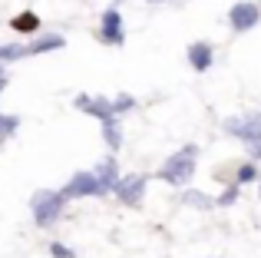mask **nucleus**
Masks as SVG:
<instances>
[{
    "mask_svg": "<svg viewBox=\"0 0 261 258\" xmlns=\"http://www.w3.org/2000/svg\"><path fill=\"white\" fill-rule=\"evenodd\" d=\"M195 159H198V146H182L175 156H169V159L162 162L159 175L169 182V186H185L189 175L195 172Z\"/></svg>",
    "mask_w": 261,
    "mask_h": 258,
    "instance_id": "f257e3e1",
    "label": "nucleus"
},
{
    "mask_svg": "<svg viewBox=\"0 0 261 258\" xmlns=\"http://www.w3.org/2000/svg\"><path fill=\"white\" fill-rule=\"evenodd\" d=\"M63 192H50V189H40L37 195L30 199V209H33V219H37L40 228L53 225V222L63 215Z\"/></svg>",
    "mask_w": 261,
    "mask_h": 258,
    "instance_id": "f03ea898",
    "label": "nucleus"
},
{
    "mask_svg": "<svg viewBox=\"0 0 261 258\" xmlns=\"http://www.w3.org/2000/svg\"><path fill=\"white\" fill-rule=\"evenodd\" d=\"M116 199L119 202H126V205H139L142 202V192H146V175H126V179H119L116 182Z\"/></svg>",
    "mask_w": 261,
    "mask_h": 258,
    "instance_id": "39448f33",
    "label": "nucleus"
},
{
    "mask_svg": "<svg viewBox=\"0 0 261 258\" xmlns=\"http://www.w3.org/2000/svg\"><path fill=\"white\" fill-rule=\"evenodd\" d=\"M63 195L66 199H83V195H106V192H102V182L96 172H76L63 186Z\"/></svg>",
    "mask_w": 261,
    "mask_h": 258,
    "instance_id": "20e7f679",
    "label": "nucleus"
},
{
    "mask_svg": "<svg viewBox=\"0 0 261 258\" xmlns=\"http://www.w3.org/2000/svg\"><path fill=\"white\" fill-rule=\"evenodd\" d=\"M228 23L235 27V30H251V27L258 23V7L248 4V0H245V4H235L228 10Z\"/></svg>",
    "mask_w": 261,
    "mask_h": 258,
    "instance_id": "0eeeda50",
    "label": "nucleus"
},
{
    "mask_svg": "<svg viewBox=\"0 0 261 258\" xmlns=\"http://www.w3.org/2000/svg\"><path fill=\"white\" fill-rule=\"evenodd\" d=\"M102 136H106L109 149H119V142H122V136H119V119H116V123H102Z\"/></svg>",
    "mask_w": 261,
    "mask_h": 258,
    "instance_id": "4468645a",
    "label": "nucleus"
},
{
    "mask_svg": "<svg viewBox=\"0 0 261 258\" xmlns=\"http://www.w3.org/2000/svg\"><path fill=\"white\" fill-rule=\"evenodd\" d=\"M10 27H13L17 33H33V30L40 27V20H37V13H30V10H27V13H17V17L10 20Z\"/></svg>",
    "mask_w": 261,
    "mask_h": 258,
    "instance_id": "f8f14e48",
    "label": "nucleus"
},
{
    "mask_svg": "<svg viewBox=\"0 0 261 258\" xmlns=\"http://www.w3.org/2000/svg\"><path fill=\"white\" fill-rule=\"evenodd\" d=\"M63 37H43V40H37V43H30L27 46V57H37V53H50V50H63Z\"/></svg>",
    "mask_w": 261,
    "mask_h": 258,
    "instance_id": "9b49d317",
    "label": "nucleus"
},
{
    "mask_svg": "<svg viewBox=\"0 0 261 258\" xmlns=\"http://www.w3.org/2000/svg\"><path fill=\"white\" fill-rule=\"evenodd\" d=\"M235 199H238V186H228V189H225V192L218 195L215 202H218V205H231V202H235Z\"/></svg>",
    "mask_w": 261,
    "mask_h": 258,
    "instance_id": "6ab92c4d",
    "label": "nucleus"
},
{
    "mask_svg": "<svg viewBox=\"0 0 261 258\" xmlns=\"http://www.w3.org/2000/svg\"><path fill=\"white\" fill-rule=\"evenodd\" d=\"M17 123H20L17 116H0V139H4V136H10L13 129H17Z\"/></svg>",
    "mask_w": 261,
    "mask_h": 258,
    "instance_id": "a211bd4d",
    "label": "nucleus"
},
{
    "mask_svg": "<svg viewBox=\"0 0 261 258\" xmlns=\"http://www.w3.org/2000/svg\"><path fill=\"white\" fill-rule=\"evenodd\" d=\"M96 175H99V182H102V192L116 189V182H119V166H116V159H102L99 166H96Z\"/></svg>",
    "mask_w": 261,
    "mask_h": 258,
    "instance_id": "9d476101",
    "label": "nucleus"
},
{
    "mask_svg": "<svg viewBox=\"0 0 261 258\" xmlns=\"http://www.w3.org/2000/svg\"><path fill=\"white\" fill-rule=\"evenodd\" d=\"M113 106H116V113H129V110H133V106H136V99L122 93V96H116V99H113Z\"/></svg>",
    "mask_w": 261,
    "mask_h": 258,
    "instance_id": "f3484780",
    "label": "nucleus"
},
{
    "mask_svg": "<svg viewBox=\"0 0 261 258\" xmlns=\"http://www.w3.org/2000/svg\"><path fill=\"white\" fill-rule=\"evenodd\" d=\"M225 129H228L231 136H238V139H245V142H255L261 136V119H228Z\"/></svg>",
    "mask_w": 261,
    "mask_h": 258,
    "instance_id": "6e6552de",
    "label": "nucleus"
},
{
    "mask_svg": "<svg viewBox=\"0 0 261 258\" xmlns=\"http://www.w3.org/2000/svg\"><path fill=\"white\" fill-rule=\"evenodd\" d=\"M212 60H215V50H212V43H189V63H192V70H198V73H205L212 66Z\"/></svg>",
    "mask_w": 261,
    "mask_h": 258,
    "instance_id": "1a4fd4ad",
    "label": "nucleus"
},
{
    "mask_svg": "<svg viewBox=\"0 0 261 258\" xmlns=\"http://www.w3.org/2000/svg\"><path fill=\"white\" fill-rule=\"evenodd\" d=\"M251 156H258V159H261V136H258L255 142H251Z\"/></svg>",
    "mask_w": 261,
    "mask_h": 258,
    "instance_id": "412c9836",
    "label": "nucleus"
},
{
    "mask_svg": "<svg viewBox=\"0 0 261 258\" xmlns=\"http://www.w3.org/2000/svg\"><path fill=\"white\" fill-rule=\"evenodd\" d=\"M182 202H185V205H192V209H212V205H218L215 199H208L205 192H195V189H189V192L182 195Z\"/></svg>",
    "mask_w": 261,
    "mask_h": 258,
    "instance_id": "ddd939ff",
    "label": "nucleus"
},
{
    "mask_svg": "<svg viewBox=\"0 0 261 258\" xmlns=\"http://www.w3.org/2000/svg\"><path fill=\"white\" fill-rule=\"evenodd\" d=\"M99 37H102V43H109V46H119L122 40H126V33H122V17L116 10H106V13H102V30H99Z\"/></svg>",
    "mask_w": 261,
    "mask_h": 258,
    "instance_id": "423d86ee",
    "label": "nucleus"
},
{
    "mask_svg": "<svg viewBox=\"0 0 261 258\" xmlns=\"http://www.w3.org/2000/svg\"><path fill=\"white\" fill-rule=\"evenodd\" d=\"M27 57V46H0V60H20Z\"/></svg>",
    "mask_w": 261,
    "mask_h": 258,
    "instance_id": "dca6fc26",
    "label": "nucleus"
},
{
    "mask_svg": "<svg viewBox=\"0 0 261 258\" xmlns=\"http://www.w3.org/2000/svg\"><path fill=\"white\" fill-rule=\"evenodd\" d=\"M73 106L76 110H83V113H89V116H96L99 123H116L119 119V113H116V106L109 103V96H76L73 99Z\"/></svg>",
    "mask_w": 261,
    "mask_h": 258,
    "instance_id": "7ed1b4c3",
    "label": "nucleus"
},
{
    "mask_svg": "<svg viewBox=\"0 0 261 258\" xmlns=\"http://www.w3.org/2000/svg\"><path fill=\"white\" fill-rule=\"evenodd\" d=\"M50 255H53V258H76L66 245H60V242H53V245H50Z\"/></svg>",
    "mask_w": 261,
    "mask_h": 258,
    "instance_id": "aec40b11",
    "label": "nucleus"
},
{
    "mask_svg": "<svg viewBox=\"0 0 261 258\" xmlns=\"http://www.w3.org/2000/svg\"><path fill=\"white\" fill-rule=\"evenodd\" d=\"M255 179H258V169L251 166V162L238 166V186H245V182H255Z\"/></svg>",
    "mask_w": 261,
    "mask_h": 258,
    "instance_id": "2eb2a0df",
    "label": "nucleus"
},
{
    "mask_svg": "<svg viewBox=\"0 0 261 258\" xmlns=\"http://www.w3.org/2000/svg\"><path fill=\"white\" fill-rule=\"evenodd\" d=\"M4 86H7V73L0 70V90H4Z\"/></svg>",
    "mask_w": 261,
    "mask_h": 258,
    "instance_id": "4be33fe9",
    "label": "nucleus"
}]
</instances>
